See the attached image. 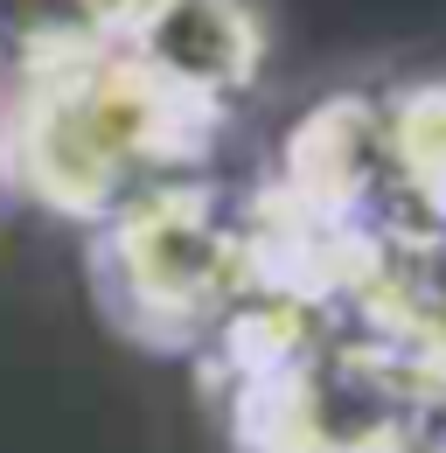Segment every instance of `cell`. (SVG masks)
<instances>
[{
    "label": "cell",
    "mask_w": 446,
    "mask_h": 453,
    "mask_svg": "<svg viewBox=\"0 0 446 453\" xmlns=\"http://www.w3.org/2000/svg\"><path fill=\"white\" fill-rule=\"evenodd\" d=\"M244 265L251 244L223 224L217 196L196 181H154L147 196L119 203L91 258L105 314L154 349H181L196 328H210Z\"/></svg>",
    "instance_id": "1"
},
{
    "label": "cell",
    "mask_w": 446,
    "mask_h": 453,
    "mask_svg": "<svg viewBox=\"0 0 446 453\" xmlns=\"http://www.w3.org/2000/svg\"><path fill=\"white\" fill-rule=\"evenodd\" d=\"M133 57L196 105L223 112L265 63V14L251 0H167L161 21L133 42Z\"/></svg>",
    "instance_id": "2"
},
{
    "label": "cell",
    "mask_w": 446,
    "mask_h": 453,
    "mask_svg": "<svg viewBox=\"0 0 446 453\" xmlns=\"http://www.w3.org/2000/svg\"><path fill=\"white\" fill-rule=\"evenodd\" d=\"M397 147H404L411 174L446 181V84H426L397 105Z\"/></svg>",
    "instance_id": "3"
},
{
    "label": "cell",
    "mask_w": 446,
    "mask_h": 453,
    "mask_svg": "<svg viewBox=\"0 0 446 453\" xmlns=\"http://www.w3.org/2000/svg\"><path fill=\"white\" fill-rule=\"evenodd\" d=\"M70 7H77V28H84V35H98L112 50H133V42L161 21L167 0H70Z\"/></svg>",
    "instance_id": "4"
}]
</instances>
